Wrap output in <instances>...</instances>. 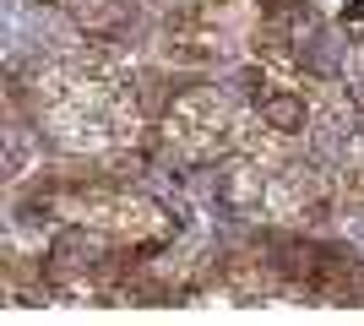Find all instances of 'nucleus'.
<instances>
[{
  "label": "nucleus",
  "mask_w": 364,
  "mask_h": 326,
  "mask_svg": "<svg viewBox=\"0 0 364 326\" xmlns=\"http://www.w3.org/2000/svg\"><path fill=\"white\" fill-rule=\"evenodd\" d=\"M256 136V104L223 93V87H196L168 104L164 141L185 163H228L240 158Z\"/></svg>",
  "instance_id": "obj_2"
},
{
  "label": "nucleus",
  "mask_w": 364,
  "mask_h": 326,
  "mask_svg": "<svg viewBox=\"0 0 364 326\" xmlns=\"http://www.w3.org/2000/svg\"><path fill=\"white\" fill-rule=\"evenodd\" d=\"M343 93H348L353 109L364 114V33L343 44Z\"/></svg>",
  "instance_id": "obj_3"
},
{
  "label": "nucleus",
  "mask_w": 364,
  "mask_h": 326,
  "mask_svg": "<svg viewBox=\"0 0 364 326\" xmlns=\"http://www.w3.org/2000/svg\"><path fill=\"white\" fill-rule=\"evenodd\" d=\"M33 131L71 158H109L141 141V98L131 65L98 38L38 49L22 71Z\"/></svg>",
  "instance_id": "obj_1"
}]
</instances>
